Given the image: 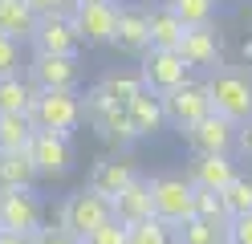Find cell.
<instances>
[{
	"label": "cell",
	"mask_w": 252,
	"mask_h": 244,
	"mask_svg": "<svg viewBox=\"0 0 252 244\" xmlns=\"http://www.w3.org/2000/svg\"><path fill=\"white\" fill-rule=\"evenodd\" d=\"M29 118L37 122V130L73 135L77 122L86 118V110H82L77 90H37L33 94V106H29Z\"/></svg>",
	"instance_id": "obj_1"
},
{
	"label": "cell",
	"mask_w": 252,
	"mask_h": 244,
	"mask_svg": "<svg viewBox=\"0 0 252 244\" xmlns=\"http://www.w3.org/2000/svg\"><path fill=\"white\" fill-rule=\"evenodd\" d=\"M208 98H212V110L232 118L236 126H244L252 118V81L244 73H232V70H216L208 81Z\"/></svg>",
	"instance_id": "obj_2"
},
{
	"label": "cell",
	"mask_w": 252,
	"mask_h": 244,
	"mask_svg": "<svg viewBox=\"0 0 252 244\" xmlns=\"http://www.w3.org/2000/svg\"><path fill=\"white\" fill-rule=\"evenodd\" d=\"M106 220H114V204H110L102 191H94V187L73 191L69 200L61 204V228L73 232L77 240H86L94 228H102Z\"/></svg>",
	"instance_id": "obj_3"
},
{
	"label": "cell",
	"mask_w": 252,
	"mask_h": 244,
	"mask_svg": "<svg viewBox=\"0 0 252 244\" xmlns=\"http://www.w3.org/2000/svg\"><path fill=\"white\" fill-rule=\"evenodd\" d=\"M151 200H155V216L171 228L195 216V183L191 179H179V175L151 179Z\"/></svg>",
	"instance_id": "obj_4"
},
{
	"label": "cell",
	"mask_w": 252,
	"mask_h": 244,
	"mask_svg": "<svg viewBox=\"0 0 252 244\" xmlns=\"http://www.w3.org/2000/svg\"><path fill=\"white\" fill-rule=\"evenodd\" d=\"M37 228H45V211L33 187H0V232L33 236Z\"/></svg>",
	"instance_id": "obj_5"
},
{
	"label": "cell",
	"mask_w": 252,
	"mask_h": 244,
	"mask_svg": "<svg viewBox=\"0 0 252 244\" xmlns=\"http://www.w3.org/2000/svg\"><path fill=\"white\" fill-rule=\"evenodd\" d=\"M143 70H138V77H143V86L147 90H155V94H171L175 86H183L187 81V70L191 65L183 61V53L179 49H143Z\"/></svg>",
	"instance_id": "obj_6"
},
{
	"label": "cell",
	"mask_w": 252,
	"mask_h": 244,
	"mask_svg": "<svg viewBox=\"0 0 252 244\" xmlns=\"http://www.w3.org/2000/svg\"><path fill=\"white\" fill-rule=\"evenodd\" d=\"M33 45H37V53H65V57H77V49H82V33L73 29V16L69 12H45L37 16V25H33Z\"/></svg>",
	"instance_id": "obj_7"
},
{
	"label": "cell",
	"mask_w": 252,
	"mask_h": 244,
	"mask_svg": "<svg viewBox=\"0 0 252 244\" xmlns=\"http://www.w3.org/2000/svg\"><path fill=\"white\" fill-rule=\"evenodd\" d=\"M163 110H167V122L179 130H191L203 114H212V98H208V86H199V81H183L175 86L171 94H163Z\"/></svg>",
	"instance_id": "obj_8"
},
{
	"label": "cell",
	"mask_w": 252,
	"mask_h": 244,
	"mask_svg": "<svg viewBox=\"0 0 252 244\" xmlns=\"http://www.w3.org/2000/svg\"><path fill=\"white\" fill-rule=\"evenodd\" d=\"M73 29L82 33L86 45H110L118 29V0H102V4H73Z\"/></svg>",
	"instance_id": "obj_9"
},
{
	"label": "cell",
	"mask_w": 252,
	"mask_h": 244,
	"mask_svg": "<svg viewBox=\"0 0 252 244\" xmlns=\"http://www.w3.org/2000/svg\"><path fill=\"white\" fill-rule=\"evenodd\" d=\"M29 155H33V167L37 175H65L73 167V146H69V135H53V130H37L33 142H29Z\"/></svg>",
	"instance_id": "obj_10"
},
{
	"label": "cell",
	"mask_w": 252,
	"mask_h": 244,
	"mask_svg": "<svg viewBox=\"0 0 252 244\" xmlns=\"http://www.w3.org/2000/svg\"><path fill=\"white\" fill-rule=\"evenodd\" d=\"M143 90H147V86H143V77H102L98 86L86 94L82 110H86V118H98V114H106V110L130 106V98H138Z\"/></svg>",
	"instance_id": "obj_11"
},
{
	"label": "cell",
	"mask_w": 252,
	"mask_h": 244,
	"mask_svg": "<svg viewBox=\"0 0 252 244\" xmlns=\"http://www.w3.org/2000/svg\"><path fill=\"white\" fill-rule=\"evenodd\" d=\"M29 77H33L37 90H77L82 70H77V57L65 53H37L29 65Z\"/></svg>",
	"instance_id": "obj_12"
},
{
	"label": "cell",
	"mask_w": 252,
	"mask_h": 244,
	"mask_svg": "<svg viewBox=\"0 0 252 244\" xmlns=\"http://www.w3.org/2000/svg\"><path fill=\"white\" fill-rule=\"evenodd\" d=\"M187 142H191V151H216V155H228L232 146H236V135H240V126H236L232 118H224V114H203V118L191 126V130H183Z\"/></svg>",
	"instance_id": "obj_13"
},
{
	"label": "cell",
	"mask_w": 252,
	"mask_h": 244,
	"mask_svg": "<svg viewBox=\"0 0 252 244\" xmlns=\"http://www.w3.org/2000/svg\"><path fill=\"white\" fill-rule=\"evenodd\" d=\"M179 53L191 70H220L224 65V41H220V33L212 25H195V29L183 33Z\"/></svg>",
	"instance_id": "obj_14"
},
{
	"label": "cell",
	"mask_w": 252,
	"mask_h": 244,
	"mask_svg": "<svg viewBox=\"0 0 252 244\" xmlns=\"http://www.w3.org/2000/svg\"><path fill=\"white\" fill-rule=\"evenodd\" d=\"M187 163H191V167H187V179H191L195 187H216V191H224L232 179H236V167H232V159H228V155L195 151Z\"/></svg>",
	"instance_id": "obj_15"
},
{
	"label": "cell",
	"mask_w": 252,
	"mask_h": 244,
	"mask_svg": "<svg viewBox=\"0 0 252 244\" xmlns=\"http://www.w3.org/2000/svg\"><path fill=\"white\" fill-rule=\"evenodd\" d=\"M122 53H143L151 49V12L143 8H118V29H114V41Z\"/></svg>",
	"instance_id": "obj_16"
},
{
	"label": "cell",
	"mask_w": 252,
	"mask_h": 244,
	"mask_svg": "<svg viewBox=\"0 0 252 244\" xmlns=\"http://www.w3.org/2000/svg\"><path fill=\"white\" fill-rule=\"evenodd\" d=\"M114 220H122L126 228L138 224V220H151L155 216V200H151V179H134L130 187H122L114 200Z\"/></svg>",
	"instance_id": "obj_17"
},
{
	"label": "cell",
	"mask_w": 252,
	"mask_h": 244,
	"mask_svg": "<svg viewBox=\"0 0 252 244\" xmlns=\"http://www.w3.org/2000/svg\"><path fill=\"white\" fill-rule=\"evenodd\" d=\"M126 114H130V122H134V130H138V139L155 135V130H159V126L167 122V110H163V94H155V90H143L138 98H130Z\"/></svg>",
	"instance_id": "obj_18"
},
{
	"label": "cell",
	"mask_w": 252,
	"mask_h": 244,
	"mask_svg": "<svg viewBox=\"0 0 252 244\" xmlns=\"http://www.w3.org/2000/svg\"><path fill=\"white\" fill-rule=\"evenodd\" d=\"M134 179H138V175H134V167H130L126 159H102L98 167H94V175H90V187L102 191L106 200H114V195H118L122 187H130Z\"/></svg>",
	"instance_id": "obj_19"
},
{
	"label": "cell",
	"mask_w": 252,
	"mask_h": 244,
	"mask_svg": "<svg viewBox=\"0 0 252 244\" xmlns=\"http://www.w3.org/2000/svg\"><path fill=\"white\" fill-rule=\"evenodd\" d=\"M175 244H232L228 236V224H212L203 216H191L175 224Z\"/></svg>",
	"instance_id": "obj_20"
},
{
	"label": "cell",
	"mask_w": 252,
	"mask_h": 244,
	"mask_svg": "<svg viewBox=\"0 0 252 244\" xmlns=\"http://www.w3.org/2000/svg\"><path fill=\"white\" fill-rule=\"evenodd\" d=\"M37 167H33V155L25 151H0V187H33Z\"/></svg>",
	"instance_id": "obj_21"
},
{
	"label": "cell",
	"mask_w": 252,
	"mask_h": 244,
	"mask_svg": "<svg viewBox=\"0 0 252 244\" xmlns=\"http://www.w3.org/2000/svg\"><path fill=\"white\" fill-rule=\"evenodd\" d=\"M37 135V122L29 118V110L21 114H0V151H25Z\"/></svg>",
	"instance_id": "obj_22"
},
{
	"label": "cell",
	"mask_w": 252,
	"mask_h": 244,
	"mask_svg": "<svg viewBox=\"0 0 252 244\" xmlns=\"http://www.w3.org/2000/svg\"><path fill=\"white\" fill-rule=\"evenodd\" d=\"M37 25V12L29 0H0V33L4 37H29Z\"/></svg>",
	"instance_id": "obj_23"
},
{
	"label": "cell",
	"mask_w": 252,
	"mask_h": 244,
	"mask_svg": "<svg viewBox=\"0 0 252 244\" xmlns=\"http://www.w3.org/2000/svg\"><path fill=\"white\" fill-rule=\"evenodd\" d=\"M37 86H29L21 73H0V114H21L33 106Z\"/></svg>",
	"instance_id": "obj_24"
},
{
	"label": "cell",
	"mask_w": 252,
	"mask_h": 244,
	"mask_svg": "<svg viewBox=\"0 0 252 244\" xmlns=\"http://www.w3.org/2000/svg\"><path fill=\"white\" fill-rule=\"evenodd\" d=\"M183 33H187V25H183L167 4H163L159 12H151V45H155V49H179Z\"/></svg>",
	"instance_id": "obj_25"
},
{
	"label": "cell",
	"mask_w": 252,
	"mask_h": 244,
	"mask_svg": "<svg viewBox=\"0 0 252 244\" xmlns=\"http://www.w3.org/2000/svg\"><path fill=\"white\" fill-rule=\"evenodd\" d=\"M90 122H94V130H98L102 139H110V142H134V139H138V130H134V122H130V114H126V106L106 110V114H98V118H90Z\"/></svg>",
	"instance_id": "obj_26"
},
{
	"label": "cell",
	"mask_w": 252,
	"mask_h": 244,
	"mask_svg": "<svg viewBox=\"0 0 252 244\" xmlns=\"http://www.w3.org/2000/svg\"><path fill=\"white\" fill-rule=\"evenodd\" d=\"M163 4L175 12L187 29H195V25H212V12H216V0H163Z\"/></svg>",
	"instance_id": "obj_27"
},
{
	"label": "cell",
	"mask_w": 252,
	"mask_h": 244,
	"mask_svg": "<svg viewBox=\"0 0 252 244\" xmlns=\"http://www.w3.org/2000/svg\"><path fill=\"white\" fill-rule=\"evenodd\" d=\"M126 244H175V228L163 224L159 216L138 220V224H130V240Z\"/></svg>",
	"instance_id": "obj_28"
},
{
	"label": "cell",
	"mask_w": 252,
	"mask_h": 244,
	"mask_svg": "<svg viewBox=\"0 0 252 244\" xmlns=\"http://www.w3.org/2000/svg\"><path fill=\"white\" fill-rule=\"evenodd\" d=\"M195 216L212 220V224H232L228 204H224V191H216V187H195Z\"/></svg>",
	"instance_id": "obj_29"
},
{
	"label": "cell",
	"mask_w": 252,
	"mask_h": 244,
	"mask_svg": "<svg viewBox=\"0 0 252 244\" xmlns=\"http://www.w3.org/2000/svg\"><path fill=\"white\" fill-rule=\"evenodd\" d=\"M224 204H228V216H244V211H252V179L236 175L232 183L224 187Z\"/></svg>",
	"instance_id": "obj_30"
},
{
	"label": "cell",
	"mask_w": 252,
	"mask_h": 244,
	"mask_svg": "<svg viewBox=\"0 0 252 244\" xmlns=\"http://www.w3.org/2000/svg\"><path fill=\"white\" fill-rule=\"evenodd\" d=\"M126 240H130V228H126L122 220H106L102 228H94L82 244H126Z\"/></svg>",
	"instance_id": "obj_31"
},
{
	"label": "cell",
	"mask_w": 252,
	"mask_h": 244,
	"mask_svg": "<svg viewBox=\"0 0 252 244\" xmlns=\"http://www.w3.org/2000/svg\"><path fill=\"white\" fill-rule=\"evenodd\" d=\"M17 65H21L17 37H4V33H0V73H17Z\"/></svg>",
	"instance_id": "obj_32"
},
{
	"label": "cell",
	"mask_w": 252,
	"mask_h": 244,
	"mask_svg": "<svg viewBox=\"0 0 252 244\" xmlns=\"http://www.w3.org/2000/svg\"><path fill=\"white\" fill-rule=\"evenodd\" d=\"M29 240H33V244H82L73 232H65L61 224H57V228H37V232L29 236Z\"/></svg>",
	"instance_id": "obj_33"
},
{
	"label": "cell",
	"mask_w": 252,
	"mask_h": 244,
	"mask_svg": "<svg viewBox=\"0 0 252 244\" xmlns=\"http://www.w3.org/2000/svg\"><path fill=\"white\" fill-rule=\"evenodd\" d=\"M228 236H232V244H252V211H244V216H232Z\"/></svg>",
	"instance_id": "obj_34"
},
{
	"label": "cell",
	"mask_w": 252,
	"mask_h": 244,
	"mask_svg": "<svg viewBox=\"0 0 252 244\" xmlns=\"http://www.w3.org/2000/svg\"><path fill=\"white\" fill-rule=\"evenodd\" d=\"M29 4H33L37 16H45V12H69L73 0H29Z\"/></svg>",
	"instance_id": "obj_35"
},
{
	"label": "cell",
	"mask_w": 252,
	"mask_h": 244,
	"mask_svg": "<svg viewBox=\"0 0 252 244\" xmlns=\"http://www.w3.org/2000/svg\"><path fill=\"white\" fill-rule=\"evenodd\" d=\"M236 146H240L244 155H252V118L240 126V135H236Z\"/></svg>",
	"instance_id": "obj_36"
},
{
	"label": "cell",
	"mask_w": 252,
	"mask_h": 244,
	"mask_svg": "<svg viewBox=\"0 0 252 244\" xmlns=\"http://www.w3.org/2000/svg\"><path fill=\"white\" fill-rule=\"evenodd\" d=\"M0 244H33V240L21 236V232H0Z\"/></svg>",
	"instance_id": "obj_37"
},
{
	"label": "cell",
	"mask_w": 252,
	"mask_h": 244,
	"mask_svg": "<svg viewBox=\"0 0 252 244\" xmlns=\"http://www.w3.org/2000/svg\"><path fill=\"white\" fill-rule=\"evenodd\" d=\"M244 57H252V41H244Z\"/></svg>",
	"instance_id": "obj_38"
},
{
	"label": "cell",
	"mask_w": 252,
	"mask_h": 244,
	"mask_svg": "<svg viewBox=\"0 0 252 244\" xmlns=\"http://www.w3.org/2000/svg\"><path fill=\"white\" fill-rule=\"evenodd\" d=\"M73 4H102V0H73Z\"/></svg>",
	"instance_id": "obj_39"
}]
</instances>
